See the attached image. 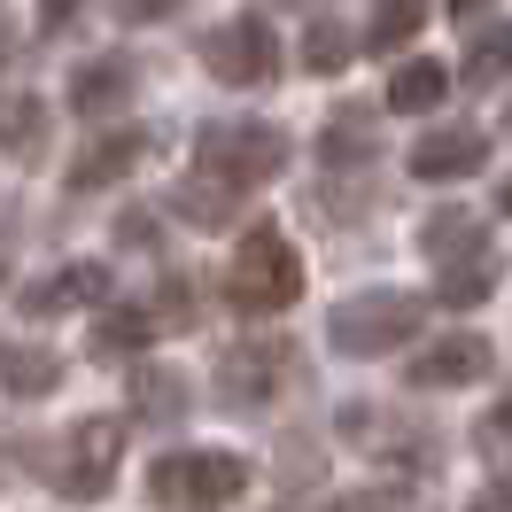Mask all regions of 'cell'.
Listing matches in <instances>:
<instances>
[{
	"instance_id": "obj_17",
	"label": "cell",
	"mask_w": 512,
	"mask_h": 512,
	"mask_svg": "<svg viewBox=\"0 0 512 512\" xmlns=\"http://www.w3.org/2000/svg\"><path fill=\"white\" fill-rule=\"evenodd\" d=\"M474 233H481L474 210H435V218L419 225V249L435 256V264H466V256H489V249H474Z\"/></svg>"
},
{
	"instance_id": "obj_22",
	"label": "cell",
	"mask_w": 512,
	"mask_h": 512,
	"mask_svg": "<svg viewBox=\"0 0 512 512\" xmlns=\"http://www.w3.org/2000/svg\"><path fill=\"white\" fill-rule=\"evenodd\" d=\"M342 63H350V32H342V24H311V32H303V70L334 78Z\"/></svg>"
},
{
	"instance_id": "obj_25",
	"label": "cell",
	"mask_w": 512,
	"mask_h": 512,
	"mask_svg": "<svg viewBox=\"0 0 512 512\" xmlns=\"http://www.w3.org/2000/svg\"><path fill=\"white\" fill-rule=\"evenodd\" d=\"M32 140H39V101H16V109H8V148L24 156Z\"/></svg>"
},
{
	"instance_id": "obj_30",
	"label": "cell",
	"mask_w": 512,
	"mask_h": 512,
	"mask_svg": "<svg viewBox=\"0 0 512 512\" xmlns=\"http://www.w3.org/2000/svg\"><path fill=\"white\" fill-rule=\"evenodd\" d=\"M481 8H489V0H450V16H458V24H474Z\"/></svg>"
},
{
	"instance_id": "obj_20",
	"label": "cell",
	"mask_w": 512,
	"mask_h": 512,
	"mask_svg": "<svg viewBox=\"0 0 512 512\" xmlns=\"http://www.w3.org/2000/svg\"><path fill=\"white\" fill-rule=\"evenodd\" d=\"M55 381H63V357L32 350V342H16V350H8V396H16V404H32V396H47Z\"/></svg>"
},
{
	"instance_id": "obj_14",
	"label": "cell",
	"mask_w": 512,
	"mask_h": 512,
	"mask_svg": "<svg viewBox=\"0 0 512 512\" xmlns=\"http://www.w3.org/2000/svg\"><path fill=\"white\" fill-rule=\"evenodd\" d=\"M381 156V132H373V117L365 109H334L319 132V163L326 171H357V163H373Z\"/></svg>"
},
{
	"instance_id": "obj_11",
	"label": "cell",
	"mask_w": 512,
	"mask_h": 512,
	"mask_svg": "<svg viewBox=\"0 0 512 512\" xmlns=\"http://www.w3.org/2000/svg\"><path fill=\"white\" fill-rule=\"evenodd\" d=\"M132 101V63L125 55H94V63L70 70V109L78 117H117Z\"/></svg>"
},
{
	"instance_id": "obj_23",
	"label": "cell",
	"mask_w": 512,
	"mask_h": 512,
	"mask_svg": "<svg viewBox=\"0 0 512 512\" xmlns=\"http://www.w3.org/2000/svg\"><path fill=\"white\" fill-rule=\"evenodd\" d=\"M156 319H163V326H179V334L202 319V303H194V280H187V272H171V280L156 288Z\"/></svg>"
},
{
	"instance_id": "obj_21",
	"label": "cell",
	"mask_w": 512,
	"mask_h": 512,
	"mask_svg": "<svg viewBox=\"0 0 512 512\" xmlns=\"http://www.w3.org/2000/svg\"><path fill=\"white\" fill-rule=\"evenodd\" d=\"M427 24V0H373V24H365V47H404V39Z\"/></svg>"
},
{
	"instance_id": "obj_13",
	"label": "cell",
	"mask_w": 512,
	"mask_h": 512,
	"mask_svg": "<svg viewBox=\"0 0 512 512\" xmlns=\"http://www.w3.org/2000/svg\"><path fill=\"white\" fill-rule=\"evenodd\" d=\"M187 381L171 373V365H132V419L140 427H179L187 419Z\"/></svg>"
},
{
	"instance_id": "obj_12",
	"label": "cell",
	"mask_w": 512,
	"mask_h": 512,
	"mask_svg": "<svg viewBox=\"0 0 512 512\" xmlns=\"http://www.w3.org/2000/svg\"><path fill=\"white\" fill-rule=\"evenodd\" d=\"M140 148H148L140 132H101V140H86V148L70 156V187H78V194L117 187V179H125L132 163H140Z\"/></svg>"
},
{
	"instance_id": "obj_2",
	"label": "cell",
	"mask_w": 512,
	"mask_h": 512,
	"mask_svg": "<svg viewBox=\"0 0 512 512\" xmlns=\"http://www.w3.org/2000/svg\"><path fill=\"white\" fill-rule=\"evenodd\" d=\"M225 288H233V311H249V319L288 311L295 295H303V256H295V241L280 233V225H249L241 249H233Z\"/></svg>"
},
{
	"instance_id": "obj_18",
	"label": "cell",
	"mask_w": 512,
	"mask_h": 512,
	"mask_svg": "<svg viewBox=\"0 0 512 512\" xmlns=\"http://www.w3.org/2000/svg\"><path fill=\"white\" fill-rule=\"evenodd\" d=\"M497 295V256H466V264H443V280H435V303L443 311H474Z\"/></svg>"
},
{
	"instance_id": "obj_31",
	"label": "cell",
	"mask_w": 512,
	"mask_h": 512,
	"mask_svg": "<svg viewBox=\"0 0 512 512\" xmlns=\"http://www.w3.org/2000/svg\"><path fill=\"white\" fill-rule=\"evenodd\" d=\"M497 210H505V218H512V187H505V194H497Z\"/></svg>"
},
{
	"instance_id": "obj_24",
	"label": "cell",
	"mask_w": 512,
	"mask_h": 512,
	"mask_svg": "<svg viewBox=\"0 0 512 512\" xmlns=\"http://www.w3.org/2000/svg\"><path fill=\"white\" fill-rule=\"evenodd\" d=\"M117 8V24H163V16H179V0H109Z\"/></svg>"
},
{
	"instance_id": "obj_15",
	"label": "cell",
	"mask_w": 512,
	"mask_h": 512,
	"mask_svg": "<svg viewBox=\"0 0 512 512\" xmlns=\"http://www.w3.org/2000/svg\"><path fill=\"white\" fill-rule=\"evenodd\" d=\"M156 311H132V303H117V311H101L94 334H86V350L94 357H140L148 342H156Z\"/></svg>"
},
{
	"instance_id": "obj_1",
	"label": "cell",
	"mask_w": 512,
	"mask_h": 512,
	"mask_svg": "<svg viewBox=\"0 0 512 512\" xmlns=\"http://www.w3.org/2000/svg\"><path fill=\"white\" fill-rule=\"evenodd\" d=\"M280 171H288V132L280 125L241 117V125H210L194 140V179H210L225 194H249L264 179H280Z\"/></svg>"
},
{
	"instance_id": "obj_26",
	"label": "cell",
	"mask_w": 512,
	"mask_h": 512,
	"mask_svg": "<svg viewBox=\"0 0 512 512\" xmlns=\"http://www.w3.org/2000/svg\"><path fill=\"white\" fill-rule=\"evenodd\" d=\"M326 512H396V497L388 489H350V497H334Z\"/></svg>"
},
{
	"instance_id": "obj_27",
	"label": "cell",
	"mask_w": 512,
	"mask_h": 512,
	"mask_svg": "<svg viewBox=\"0 0 512 512\" xmlns=\"http://www.w3.org/2000/svg\"><path fill=\"white\" fill-rule=\"evenodd\" d=\"M474 443H481V450H512V404H505L497 419H481V435H474Z\"/></svg>"
},
{
	"instance_id": "obj_10",
	"label": "cell",
	"mask_w": 512,
	"mask_h": 512,
	"mask_svg": "<svg viewBox=\"0 0 512 512\" xmlns=\"http://www.w3.org/2000/svg\"><path fill=\"white\" fill-rule=\"evenodd\" d=\"M117 280H109V264H63V272H47L32 288H16V311L24 319H55V311H78V303H109Z\"/></svg>"
},
{
	"instance_id": "obj_3",
	"label": "cell",
	"mask_w": 512,
	"mask_h": 512,
	"mask_svg": "<svg viewBox=\"0 0 512 512\" xmlns=\"http://www.w3.org/2000/svg\"><path fill=\"white\" fill-rule=\"evenodd\" d=\"M241 489H249V466L233 450H163L148 466V497L163 512H225L241 505Z\"/></svg>"
},
{
	"instance_id": "obj_7",
	"label": "cell",
	"mask_w": 512,
	"mask_h": 512,
	"mask_svg": "<svg viewBox=\"0 0 512 512\" xmlns=\"http://www.w3.org/2000/svg\"><path fill=\"white\" fill-rule=\"evenodd\" d=\"M295 381V350L288 342H241V350L218 357V404H233V412H256V404H272L280 388Z\"/></svg>"
},
{
	"instance_id": "obj_29",
	"label": "cell",
	"mask_w": 512,
	"mask_h": 512,
	"mask_svg": "<svg viewBox=\"0 0 512 512\" xmlns=\"http://www.w3.org/2000/svg\"><path fill=\"white\" fill-rule=\"evenodd\" d=\"M39 16H47V24H70V16H78V0H39Z\"/></svg>"
},
{
	"instance_id": "obj_5",
	"label": "cell",
	"mask_w": 512,
	"mask_h": 512,
	"mask_svg": "<svg viewBox=\"0 0 512 512\" xmlns=\"http://www.w3.org/2000/svg\"><path fill=\"white\" fill-rule=\"evenodd\" d=\"M117 466H125V427L109 412L78 419L63 443H55V481H63V497H78V505L109 497V489H117Z\"/></svg>"
},
{
	"instance_id": "obj_4",
	"label": "cell",
	"mask_w": 512,
	"mask_h": 512,
	"mask_svg": "<svg viewBox=\"0 0 512 512\" xmlns=\"http://www.w3.org/2000/svg\"><path fill=\"white\" fill-rule=\"evenodd\" d=\"M419 326H427V303L404 288H365L350 295V303H334V319H326V342L342 357H388L404 350Z\"/></svg>"
},
{
	"instance_id": "obj_16",
	"label": "cell",
	"mask_w": 512,
	"mask_h": 512,
	"mask_svg": "<svg viewBox=\"0 0 512 512\" xmlns=\"http://www.w3.org/2000/svg\"><path fill=\"white\" fill-rule=\"evenodd\" d=\"M443 94H450V70H443V63H427V55H412V63L388 78V109H404V117L443 109Z\"/></svg>"
},
{
	"instance_id": "obj_19",
	"label": "cell",
	"mask_w": 512,
	"mask_h": 512,
	"mask_svg": "<svg viewBox=\"0 0 512 512\" xmlns=\"http://www.w3.org/2000/svg\"><path fill=\"white\" fill-rule=\"evenodd\" d=\"M474 94H489V86H505L512 78V24H489V32L466 47V70H458Z\"/></svg>"
},
{
	"instance_id": "obj_28",
	"label": "cell",
	"mask_w": 512,
	"mask_h": 512,
	"mask_svg": "<svg viewBox=\"0 0 512 512\" xmlns=\"http://www.w3.org/2000/svg\"><path fill=\"white\" fill-rule=\"evenodd\" d=\"M466 512H512V474H505V481H489V489H481Z\"/></svg>"
},
{
	"instance_id": "obj_8",
	"label": "cell",
	"mask_w": 512,
	"mask_h": 512,
	"mask_svg": "<svg viewBox=\"0 0 512 512\" xmlns=\"http://www.w3.org/2000/svg\"><path fill=\"white\" fill-rule=\"evenodd\" d=\"M481 163H489V132H474V125H435L412 140V179H427V187L474 179Z\"/></svg>"
},
{
	"instance_id": "obj_9",
	"label": "cell",
	"mask_w": 512,
	"mask_h": 512,
	"mask_svg": "<svg viewBox=\"0 0 512 512\" xmlns=\"http://www.w3.org/2000/svg\"><path fill=\"white\" fill-rule=\"evenodd\" d=\"M404 381L427 388V396L474 388V381H489V342H481V334H443V342H427V350L404 365Z\"/></svg>"
},
{
	"instance_id": "obj_6",
	"label": "cell",
	"mask_w": 512,
	"mask_h": 512,
	"mask_svg": "<svg viewBox=\"0 0 512 512\" xmlns=\"http://www.w3.org/2000/svg\"><path fill=\"white\" fill-rule=\"evenodd\" d=\"M202 63L218 86H272L280 78V39L264 16H225L218 32L202 39Z\"/></svg>"
}]
</instances>
